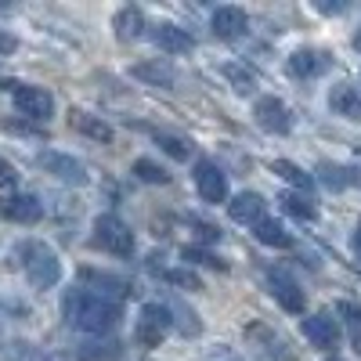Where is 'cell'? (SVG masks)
<instances>
[{
	"label": "cell",
	"mask_w": 361,
	"mask_h": 361,
	"mask_svg": "<svg viewBox=\"0 0 361 361\" xmlns=\"http://www.w3.org/2000/svg\"><path fill=\"white\" fill-rule=\"evenodd\" d=\"M62 318L69 329H76L83 336H105L123 318V304H112V300L94 296L90 289L76 286L62 296Z\"/></svg>",
	"instance_id": "obj_1"
},
{
	"label": "cell",
	"mask_w": 361,
	"mask_h": 361,
	"mask_svg": "<svg viewBox=\"0 0 361 361\" xmlns=\"http://www.w3.org/2000/svg\"><path fill=\"white\" fill-rule=\"evenodd\" d=\"M15 257L22 260V271L33 289H54L58 279H62V260L44 238H22Z\"/></svg>",
	"instance_id": "obj_2"
},
{
	"label": "cell",
	"mask_w": 361,
	"mask_h": 361,
	"mask_svg": "<svg viewBox=\"0 0 361 361\" xmlns=\"http://www.w3.org/2000/svg\"><path fill=\"white\" fill-rule=\"evenodd\" d=\"M94 246L112 253V257H130L134 253V231L116 214H102L94 221Z\"/></svg>",
	"instance_id": "obj_3"
},
{
	"label": "cell",
	"mask_w": 361,
	"mask_h": 361,
	"mask_svg": "<svg viewBox=\"0 0 361 361\" xmlns=\"http://www.w3.org/2000/svg\"><path fill=\"white\" fill-rule=\"evenodd\" d=\"M170 329H173V318H170V311L163 304H145L141 307V318H137V329H134V340L145 350H156L166 340Z\"/></svg>",
	"instance_id": "obj_4"
},
{
	"label": "cell",
	"mask_w": 361,
	"mask_h": 361,
	"mask_svg": "<svg viewBox=\"0 0 361 361\" xmlns=\"http://www.w3.org/2000/svg\"><path fill=\"white\" fill-rule=\"evenodd\" d=\"M267 289L282 304V311H289V314H300V311H304V304H307L304 289L296 286V279L289 275L286 267H267Z\"/></svg>",
	"instance_id": "obj_5"
},
{
	"label": "cell",
	"mask_w": 361,
	"mask_h": 361,
	"mask_svg": "<svg viewBox=\"0 0 361 361\" xmlns=\"http://www.w3.org/2000/svg\"><path fill=\"white\" fill-rule=\"evenodd\" d=\"M37 166L44 170V173H51V177H58L62 185H87V166L80 163V159H73V156H66V152H54V148H47V152H40V159H37Z\"/></svg>",
	"instance_id": "obj_6"
},
{
	"label": "cell",
	"mask_w": 361,
	"mask_h": 361,
	"mask_svg": "<svg viewBox=\"0 0 361 361\" xmlns=\"http://www.w3.org/2000/svg\"><path fill=\"white\" fill-rule=\"evenodd\" d=\"M15 94V109L29 119H51L54 116V98L44 87H29V83H8Z\"/></svg>",
	"instance_id": "obj_7"
},
{
	"label": "cell",
	"mask_w": 361,
	"mask_h": 361,
	"mask_svg": "<svg viewBox=\"0 0 361 361\" xmlns=\"http://www.w3.org/2000/svg\"><path fill=\"white\" fill-rule=\"evenodd\" d=\"M80 286L94 296H105L112 300V304H123V296L130 293V282L127 279H119V275H109V271H98V267H80Z\"/></svg>",
	"instance_id": "obj_8"
},
{
	"label": "cell",
	"mask_w": 361,
	"mask_h": 361,
	"mask_svg": "<svg viewBox=\"0 0 361 361\" xmlns=\"http://www.w3.org/2000/svg\"><path fill=\"white\" fill-rule=\"evenodd\" d=\"M253 119H257V127L267 130V134H289L293 130V112L286 109L282 98H271V94L257 102Z\"/></svg>",
	"instance_id": "obj_9"
},
{
	"label": "cell",
	"mask_w": 361,
	"mask_h": 361,
	"mask_svg": "<svg viewBox=\"0 0 361 361\" xmlns=\"http://www.w3.org/2000/svg\"><path fill=\"white\" fill-rule=\"evenodd\" d=\"M246 340L253 343V350H257L260 361H296V354L275 336V329H267V325H260V322L246 329Z\"/></svg>",
	"instance_id": "obj_10"
},
{
	"label": "cell",
	"mask_w": 361,
	"mask_h": 361,
	"mask_svg": "<svg viewBox=\"0 0 361 361\" xmlns=\"http://www.w3.org/2000/svg\"><path fill=\"white\" fill-rule=\"evenodd\" d=\"M195 188L206 202H228V177L217 163H209V159H199L195 163Z\"/></svg>",
	"instance_id": "obj_11"
},
{
	"label": "cell",
	"mask_w": 361,
	"mask_h": 361,
	"mask_svg": "<svg viewBox=\"0 0 361 361\" xmlns=\"http://www.w3.org/2000/svg\"><path fill=\"white\" fill-rule=\"evenodd\" d=\"M304 336L314 347H322V350H333L340 343V325H336V318L329 314V311H318V314L304 318Z\"/></svg>",
	"instance_id": "obj_12"
},
{
	"label": "cell",
	"mask_w": 361,
	"mask_h": 361,
	"mask_svg": "<svg viewBox=\"0 0 361 361\" xmlns=\"http://www.w3.org/2000/svg\"><path fill=\"white\" fill-rule=\"evenodd\" d=\"M329 66H333V58H329L325 51L300 47V51H293V58H289V76H296V80H314V76H322Z\"/></svg>",
	"instance_id": "obj_13"
},
{
	"label": "cell",
	"mask_w": 361,
	"mask_h": 361,
	"mask_svg": "<svg viewBox=\"0 0 361 361\" xmlns=\"http://www.w3.org/2000/svg\"><path fill=\"white\" fill-rule=\"evenodd\" d=\"M214 33L221 37V40H243L246 37V29H250V15L243 11V8H235V4H228V8H217L214 11Z\"/></svg>",
	"instance_id": "obj_14"
},
{
	"label": "cell",
	"mask_w": 361,
	"mask_h": 361,
	"mask_svg": "<svg viewBox=\"0 0 361 361\" xmlns=\"http://www.w3.org/2000/svg\"><path fill=\"white\" fill-rule=\"evenodd\" d=\"M0 217L15 221V224H37L44 217V206L33 195H8V199H0Z\"/></svg>",
	"instance_id": "obj_15"
},
{
	"label": "cell",
	"mask_w": 361,
	"mask_h": 361,
	"mask_svg": "<svg viewBox=\"0 0 361 361\" xmlns=\"http://www.w3.org/2000/svg\"><path fill=\"white\" fill-rule=\"evenodd\" d=\"M148 33H152V40L166 51V54H188L195 47V40L185 33V29H177L170 22H156V25H148Z\"/></svg>",
	"instance_id": "obj_16"
},
{
	"label": "cell",
	"mask_w": 361,
	"mask_h": 361,
	"mask_svg": "<svg viewBox=\"0 0 361 361\" xmlns=\"http://www.w3.org/2000/svg\"><path fill=\"white\" fill-rule=\"evenodd\" d=\"M318 177L325 188L343 192V188H361V166H340V163H318Z\"/></svg>",
	"instance_id": "obj_17"
},
{
	"label": "cell",
	"mask_w": 361,
	"mask_h": 361,
	"mask_svg": "<svg viewBox=\"0 0 361 361\" xmlns=\"http://www.w3.org/2000/svg\"><path fill=\"white\" fill-rule=\"evenodd\" d=\"M130 76L148 83V87H170L177 80V69L166 62V58H152V62H137L130 66Z\"/></svg>",
	"instance_id": "obj_18"
},
{
	"label": "cell",
	"mask_w": 361,
	"mask_h": 361,
	"mask_svg": "<svg viewBox=\"0 0 361 361\" xmlns=\"http://www.w3.org/2000/svg\"><path fill=\"white\" fill-rule=\"evenodd\" d=\"M112 29H116V40H123V44H134L148 33V22L137 8H119L116 18H112Z\"/></svg>",
	"instance_id": "obj_19"
},
{
	"label": "cell",
	"mask_w": 361,
	"mask_h": 361,
	"mask_svg": "<svg viewBox=\"0 0 361 361\" xmlns=\"http://www.w3.org/2000/svg\"><path fill=\"white\" fill-rule=\"evenodd\" d=\"M228 214H231L235 224H260L264 221V199L257 192H243V195L231 199Z\"/></svg>",
	"instance_id": "obj_20"
},
{
	"label": "cell",
	"mask_w": 361,
	"mask_h": 361,
	"mask_svg": "<svg viewBox=\"0 0 361 361\" xmlns=\"http://www.w3.org/2000/svg\"><path fill=\"white\" fill-rule=\"evenodd\" d=\"M329 105H333V112H340L347 119H361V94L350 83H336L333 94H329Z\"/></svg>",
	"instance_id": "obj_21"
},
{
	"label": "cell",
	"mask_w": 361,
	"mask_h": 361,
	"mask_svg": "<svg viewBox=\"0 0 361 361\" xmlns=\"http://www.w3.org/2000/svg\"><path fill=\"white\" fill-rule=\"evenodd\" d=\"M166 311H170V318H173V325L180 329V333H185V336H199V318H195V311L185 304V300H180V296H170L166 300V304H163Z\"/></svg>",
	"instance_id": "obj_22"
},
{
	"label": "cell",
	"mask_w": 361,
	"mask_h": 361,
	"mask_svg": "<svg viewBox=\"0 0 361 361\" xmlns=\"http://www.w3.org/2000/svg\"><path fill=\"white\" fill-rule=\"evenodd\" d=\"M253 235H257V243L275 246V250H289V246H293V235H289L279 221H271V217H264L260 224H253Z\"/></svg>",
	"instance_id": "obj_23"
},
{
	"label": "cell",
	"mask_w": 361,
	"mask_h": 361,
	"mask_svg": "<svg viewBox=\"0 0 361 361\" xmlns=\"http://www.w3.org/2000/svg\"><path fill=\"white\" fill-rule=\"evenodd\" d=\"M0 361H51V357L44 354V347L29 343V340H8L0 347Z\"/></svg>",
	"instance_id": "obj_24"
},
{
	"label": "cell",
	"mask_w": 361,
	"mask_h": 361,
	"mask_svg": "<svg viewBox=\"0 0 361 361\" xmlns=\"http://www.w3.org/2000/svg\"><path fill=\"white\" fill-rule=\"evenodd\" d=\"M69 119H73V127H76L80 134H87V137H94V141H102V145H109V141H112V130H109L105 123H98L94 116H87V112L73 109V112H69Z\"/></svg>",
	"instance_id": "obj_25"
},
{
	"label": "cell",
	"mask_w": 361,
	"mask_h": 361,
	"mask_svg": "<svg viewBox=\"0 0 361 361\" xmlns=\"http://www.w3.org/2000/svg\"><path fill=\"white\" fill-rule=\"evenodd\" d=\"M271 170H275L279 177H286L289 185L304 188V192H311V188H314V177H311V173H304V170H300L296 163H289V159H275V163H271Z\"/></svg>",
	"instance_id": "obj_26"
},
{
	"label": "cell",
	"mask_w": 361,
	"mask_h": 361,
	"mask_svg": "<svg viewBox=\"0 0 361 361\" xmlns=\"http://www.w3.org/2000/svg\"><path fill=\"white\" fill-rule=\"evenodd\" d=\"M152 260H156L159 275H163L170 286H180V289H202V279H199V275H192V271H185V267H163V264H159L163 257H152Z\"/></svg>",
	"instance_id": "obj_27"
},
{
	"label": "cell",
	"mask_w": 361,
	"mask_h": 361,
	"mask_svg": "<svg viewBox=\"0 0 361 361\" xmlns=\"http://www.w3.org/2000/svg\"><path fill=\"white\" fill-rule=\"evenodd\" d=\"M152 137H156V145L163 148V152L173 156V159H188V156H192V141H188V137L163 134V130H152Z\"/></svg>",
	"instance_id": "obj_28"
},
{
	"label": "cell",
	"mask_w": 361,
	"mask_h": 361,
	"mask_svg": "<svg viewBox=\"0 0 361 361\" xmlns=\"http://www.w3.org/2000/svg\"><path fill=\"white\" fill-rule=\"evenodd\" d=\"M221 73L235 83V90L238 94H253V87H257V80H253V73L246 69V66H238V62H228V66H221Z\"/></svg>",
	"instance_id": "obj_29"
},
{
	"label": "cell",
	"mask_w": 361,
	"mask_h": 361,
	"mask_svg": "<svg viewBox=\"0 0 361 361\" xmlns=\"http://www.w3.org/2000/svg\"><path fill=\"white\" fill-rule=\"evenodd\" d=\"M336 311L343 314V322H347V329H350V340H354V350L361 354V307L350 304V300H343Z\"/></svg>",
	"instance_id": "obj_30"
},
{
	"label": "cell",
	"mask_w": 361,
	"mask_h": 361,
	"mask_svg": "<svg viewBox=\"0 0 361 361\" xmlns=\"http://www.w3.org/2000/svg\"><path fill=\"white\" fill-rule=\"evenodd\" d=\"M119 354H123L119 343H87V347H80V361H112Z\"/></svg>",
	"instance_id": "obj_31"
},
{
	"label": "cell",
	"mask_w": 361,
	"mask_h": 361,
	"mask_svg": "<svg viewBox=\"0 0 361 361\" xmlns=\"http://www.w3.org/2000/svg\"><path fill=\"white\" fill-rule=\"evenodd\" d=\"M279 202H282L286 214H293V217H300V221H314V206H311L304 195H293V192H286Z\"/></svg>",
	"instance_id": "obj_32"
},
{
	"label": "cell",
	"mask_w": 361,
	"mask_h": 361,
	"mask_svg": "<svg viewBox=\"0 0 361 361\" xmlns=\"http://www.w3.org/2000/svg\"><path fill=\"white\" fill-rule=\"evenodd\" d=\"M134 173H137L141 180H148V185H170V173H166L159 163H152V159H137V163H134Z\"/></svg>",
	"instance_id": "obj_33"
},
{
	"label": "cell",
	"mask_w": 361,
	"mask_h": 361,
	"mask_svg": "<svg viewBox=\"0 0 361 361\" xmlns=\"http://www.w3.org/2000/svg\"><path fill=\"white\" fill-rule=\"evenodd\" d=\"M206 361H243V357H238V354H235L231 347H224V343H217L214 350H209V354H206Z\"/></svg>",
	"instance_id": "obj_34"
},
{
	"label": "cell",
	"mask_w": 361,
	"mask_h": 361,
	"mask_svg": "<svg viewBox=\"0 0 361 361\" xmlns=\"http://www.w3.org/2000/svg\"><path fill=\"white\" fill-rule=\"evenodd\" d=\"M15 180H18V173H15V166H11L8 159H0V185H4V188H11V185H15Z\"/></svg>",
	"instance_id": "obj_35"
},
{
	"label": "cell",
	"mask_w": 361,
	"mask_h": 361,
	"mask_svg": "<svg viewBox=\"0 0 361 361\" xmlns=\"http://www.w3.org/2000/svg\"><path fill=\"white\" fill-rule=\"evenodd\" d=\"M318 11L322 15H340V11H347V4H318Z\"/></svg>",
	"instance_id": "obj_36"
},
{
	"label": "cell",
	"mask_w": 361,
	"mask_h": 361,
	"mask_svg": "<svg viewBox=\"0 0 361 361\" xmlns=\"http://www.w3.org/2000/svg\"><path fill=\"white\" fill-rule=\"evenodd\" d=\"M354 253H357V264H361V224H357V231H354Z\"/></svg>",
	"instance_id": "obj_37"
},
{
	"label": "cell",
	"mask_w": 361,
	"mask_h": 361,
	"mask_svg": "<svg viewBox=\"0 0 361 361\" xmlns=\"http://www.w3.org/2000/svg\"><path fill=\"white\" fill-rule=\"evenodd\" d=\"M4 322H8V307H4V300H0V333H4Z\"/></svg>",
	"instance_id": "obj_38"
},
{
	"label": "cell",
	"mask_w": 361,
	"mask_h": 361,
	"mask_svg": "<svg viewBox=\"0 0 361 361\" xmlns=\"http://www.w3.org/2000/svg\"><path fill=\"white\" fill-rule=\"evenodd\" d=\"M354 44H357V47H361V33H357V37H354Z\"/></svg>",
	"instance_id": "obj_39"
},
{
	"label": "cell",
	"mask_w": 361,
	"mask_h": 361,
	"mask_svg": "<svg viewBox=\"0 0 361 361\" xmlns=\"http://www.w3.org/2000/svg\"><path fill=\"white\" fill-rule=\"evenodd\" d=\"M333 361H340V357H333Z\"/></svg>",
	"instance_id": "obj_40"
}]
</instances>
